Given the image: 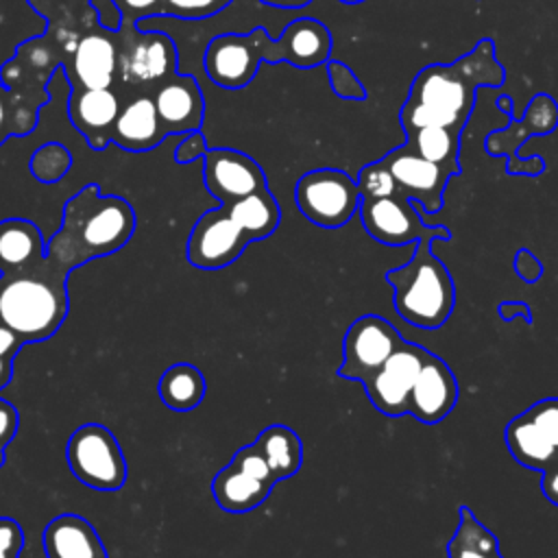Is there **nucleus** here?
<instances>
[{
  "label": "nucleus",
  "mask_w": 558,
  "mask_h": 558,
  "mask_svg": "<svg viewBox=\"0 0 558 558\" xmlns=\"http://www.w3.org/2000/svg\"><path fill=\"white\" fill-rule=\"evenodd\" d=\"M46 264V242L39 227L26 218L0 220V275H17Z\"/></svg>",
  "instance_id": "obj_24"
},
{
  "label": "nucleus",
  "mask_w": 558,
  "mask_h": 558,
  "mask_svg": "<svg viewBox=\"0 0 558 558\" xmlns=\"http://www.w3.org/2000/svg\"><path fill=\"white\" fill-rule=\"evenodd\" d=\"M24 344L13 329L0 323V390L13 379V362Z\"/></svg>",
  "instance_id": "obj_36"
},
{
  "label": "nucleus",
  "mask_w": 558,
  "mask_h": 558,
  "mask_svg": "<svg viewBox=\"0 0 558 558\" xmlns=\"http://www.w3.org/2000/svg\"><path fill=\"white\" fill-rule=\"evenodd\" d=\"M50 94H31L9 89L0 83V146L9 137H24L37 126L39 109L48 105Z\"/></svg>",
  "instance_id": "obj_25"
},
{
  "label": "nucleus",
  "mask_w": 558,
  "mask_h": 558,
  "mask_svg": "<svg viewBox=\"0 0 558 558\" xmlns=\"http://www.w3.org/2000/svg\"><path fill=\"white\" fill-rule=\"evenodd\" d=\"M68 277L48 257L41 268L0 275V323L26 344L52 338L70 312Z\"/></svg>",
  "instance_id": "obj_4"
},
{
  "label": "nucleus",
  "mask_w": 558,
  "mask_h": 558,
  "mask_svg": "<svg viewBox=\"0 0 558 558\" xmlns=\"http://www.w3.org/2000/svg\"><path fill=\"white\" fill-rule=\"evenodd\" d=\"M460 137L462 133L442 126H418L405 131V144L421 157L447 168L453 177L462 172L460 166Z\"/></svg>",
  "instance_id": "obj_29"
},
{
  "label": "nucleus",
  "mask_w": 558,
  "mask_h": 558,
  "mask_svg": "<svg viewBox=\"0 0 558 558\" xmlns=\"http://www.w3.org/2000/svg\"><path fill=\"white\" fill-rule=\"evenodd\" d=\"M506 70L497 61L495 41L484 37L453 63H429L412 78L399 109L401 129L442 126L462 133L482 87H501Z\"/></svg>",
  "instance_id": "obj_1"
},
{
  "label": "nucleus",
  "mask_w": 558,
  "mask_h": 558,
  "mask_svg": "<svg viewBox=\"0 0 558 558\" xmlns=\"http://www.w3.org/2000/svg\"><path fill=\"white\" fill-rule=\"evenodd\" d=\"M166 137L168 135L157 113L153 94L137 89L135 96L122 102L120 116L113 126L111 144L129 153H144L157 148Z\"/></svg>",
  "instance_id": "obj_22"
},
{
  "label": "nucleus",
  "mask_w": 558,
  "mask_h": 558,
  "mask_svg": "<svg viewBox=\"0 0 558 558\" xmlns=\"http://www.w3.org/2000/svg\"><path fill=\"white\" fill-rule=\"evenodd\" d=\"M135 209L122 196H102L87 183L63 207L61 229L46 242V257L65 272L120 251L135 233Z\"/></svg>",
  "instance_id": "obj_3"
},
{
  "label": "nucleus",
  "mask_w": 558,
  "mask_h": 558,
  "mask_svg": "<svg viewBox=\"0 0 558 558\" xmlns=\"http://www.w3.org/2000/svg\"><path fill=\"white\" fill-rule=\"evenodd\" d=\"M120 109H122V100L113 87L74 85L70 89V98H68L70 122L94 150H105L111 144L113 126L120 116Z\"/></svg>",
  "instance_id": "obj_19"
},
{
  "label": "nucleus",
  "mask_w": 558,
  "mask_h": 558,
  "mask_svg": "<svg viewBox=\"0 0 558 558\" xmlns=\"http://www.w3.org/2000/svg\"><path fill=\"white\" fill-rule=\"evenodd\" d=\"M355 181H357L362 198H379V196H390L397 192L392 174L379 159L360 168Z\"/></svg>",
  "instance_id": "obj_32"
},
{
  "label": "nucleus",
  "mask_w": 558,
  "mask_h": 558,
  "mask_svg": "<svg viewBox=\"0 0 558 558\" xmlns=\"http://www.w3.org/2000/svg\"><path fill=\"white\" fill-rule=\"evenodd\" d=\"M268 7H277V9H303L307 4H312V0H262Z\"/></svg>",
  "instance_id": "obj_44"
},
{
  "label": "nucleus",
  "mask_w": 558,
  "mask_h": 558,
  "mask_svg": "<svg viewBox=\"0 0 558 558\" xmlns=\"http://www.w3.org/2000/svg\"><path fill=\"white\" fill-rule=\"evenodd\" d=\"M275 484V473L251 442L238 449L229 464L214 475L211 495L227 512H248L268 499Z\"/></svg>",
  "instance_id": "obj_11"
},
{
  "label": "nucleus",
  "mask_w": 558,
  "mask_h": 558,
  "mask_svg": "<svg viewBox=\"0 0 558 558\" xmlns=\"http://www.w3.org/2000/svg\"><path fill=\"white\" fill-rule=\"evenodd\" d=\"M512 268L519 279L525 283H536L543 277V262L530 251V248H519L512 259Z\"/></svg>",
  "instance_id": "obj_40"
},
{
  "label": "nucleus",
  "mask_w": 558,
  "mask_h": 558,
  "mask_svg": "<svg viewBox=\"0 0 558 558\" xmlns=\"http://www.w3.org/2000/svg\"><path fill=\"white\" fill-rule=\"evenodd\" d=\"M177 44L163 31L118 28V76L135 87H155L177 70Z\"/></svg>",
  "instance_id": "obj_8"
},
{
  "label": "nucleus",
  "mask_w": 558,
  "mask_h": 558,
  "mask_svg": "<svg viewBox=\"0 0 558 558\" xmlns=\"http://www.w3.org/2000/svg\"><path fill=\"white\" fill-rule=\"evenodd\" d=\"M395 179L397 192L405 194L425 214L442 209L445 190L453 177L447 168L421 157L405 142L379 159Z\"/></svg>",
  "instance_id": "obj_16"
},
{
  "label": "nucleus",
  "mask_w": 558,
  "mask_h": 558,
  "mask_svg": "<svg viewBox=\"0 0 558 558\" xmlns=\"http://www.w3.org/2000/svg\"><path fill=\"white\" fill-rule=\"evenodd\" d=\"M61 68L72 87H111L118 76V31L105 24L87 31Z\"/></svg>",
  "instance_id": "obj_18"
},
{
  "label": "nucleus",
  "mask_w": 558,
  "mask_h": 558,
  "mask_svg": "<svg viewBox=\"0 0 558 558\" xmlns=\"http://www.w3.org/2000/svg\"><path fill=\"white\" fill-rule=\"evenodd\" d=\"M205 390L207 386L203 373L187 362H179L166 368L157 384L159 399L174 412L194 410L203 401Z\"/></svg>",
  "instance_id": "obj_27"
},
{
  "label": "nucleus",
  "mask_w": 558,
  "mask_h": 558,
  "mask_svg": "<svg viewBox=\"0 0 558 558\" xmlns=\"http://www.w3.org/2000/svg\"><path fill=\"white\" fill-rule=\"evenodd\" d=\"M41 545L46 558H107L94 525L74 512L54 517L41 532Z\"/></svg>",
  "instance_id": "obj_23"
},
{
  "label": "nucleus",
  "mask_w": 558,
  "mask_h": 558,
  "mask_svg": "<svg viewBox=\"0 0 558 558\" xmlns=\"http://www.w3.org/2000/svg\"><path fill=\"white\" fill-rule=\"evenodd\" d=\"M31 174L41 183L61 181L72 168V153L59 142H46L35 148L28 161Z\"/></svg>",
  "instance_id": "obj_31"
},
{
  "label": "nucleus",
  "mask_w": 558,
  "mask_h": 558,
  "mask_svg": "<svg viewBox=\"0 0 558 558\" xmlns=\"http://www.w3.org/2000/svg\"><path fill=\"white\" fill-rule=\"evenodd\" d=\"M20 427V414L13 403L0 399V469L4 464V453L9 442L15 438Z\"/></svg>",
  "instance_id": "obj_39"
},
{
  "label": "nucleus",
  "mask_w": 558,
  "mask_h": 558,
  "mask_svg": "<svg viewBox=\"0 0 558 558\" xmlns=\"http://www.w3.org/2000/svg\"><path fill=\"white\" fill-rule=\"evenodd\" d=\"M338 2H342V4H362L366 0H338Z\"/></svg>",
  "instance_id": "obj_45"
},
{
  "label": "nucleus",
  "mask_w": 558,
  "mask_h": 558,
  "mask_svg": "<svg viewBox=\"0 0 558 558\" xmlns=\"http://www.w3.org/2000/svg\"><path fill=\"white\" fill-rule=\"evenodd\" d=\"M458 379L442 357L425 351L412 397L410 412L425 425H436L451 414L458 403Z\"/></svg>",
  "instance_id": "obj_21"
},
{
  "label": "nucleus",
  "mask_w": 558,
  "mask_h": 558,
  "mask_svg": "<svg viewBox=\"0 0 558 558\" xmlns=\"http://www.w3.org/2000/svg\"><path fill=\"white\" fill-rule=\"evenodd\" d=\"M504 440L521 466L543 473L558 462V397L541 399L510 418Z\"/></svg>",
  "instance_id": "obj_10"
},
{
  "label": "nucleus",
  "mask_w": 558,
  "mask_h": 558,
  "mask_svg": "<svg viewBox=\"0 0 558 558\" xmlns=\"http://www.w3.org/2000/svg\"><path fill=\"white\" fill-rule=\"evenodd\" d=\"M153 100L166 135H183L203 126L205 96L192 74H170L153 87Z\"/></svg>",
  "instance_id": "obj_20"
},
{
  "label": "nucleus",
  "mask_w": 558,
  "mask_h": 558,
  "mask_svg": "<svg viewBox=\"0 0 558 558\" xmlns=\"http://www.w3.org/2000/svg\"><path fill=\"white\" fill-rule=\"evenodd\" d=\"M203 181L220 205H231L244 196L268 190L262 166L235 148H209L203 157Z\"/></svg>",
  "instance_id": "obj_17"
},
{
  "label": "nucleus",
  "mask_w": 558,
  "mask_h": 558,
  "mask_svg": "<svg viewBox=\"0 0 558 558\" xmlns=\"http://www.w3.org/2000/svg\"><path fill=\"white\" fill-rule=\"evenodd\" d=\"M207 150H209V146H207L205 133L201 129L190 131V133H183V140L174 146V161L177 163H192V161L203 159Z\"/></svg>",
  "instance_id": "obj_37"
},
{
  "label": "nucleus",
  "mask_w": 558,
  "mask_h": 558,
  "mask_svg": "<svg viewBox=\"0 0 558 558\" xmlns=\"http://www.w3.org/2000/svg\"><path fill=\"white\" fill-rule=\"evenodd\" d=\"M24 547V532L11 517H0V558H20Z\"/></svg>",
  "instance_id": "obj_38"
},
{
  "label": "nucleus",
  "mask_w": 558,
  "mask_h": 558,
  "mask_svg": "<svg viewBox=\"0 0 558 558\" xmlns=\"http://www.w3.org/2000/svg\"><path fill=\"white\" fill-rule=\"evenodd\" d=\"M429 238L414 244L408 264L386 272L395 290L397 314L421 329H438L447 323L456 305V286L447 266L432 253Z\"/></svg>",
  "instance_id": "obj_5"
},
{
  "label": "nucleus",
  "mask_w": 558,
  "mask_h": 558,
  "mask_svg": "<svg viewBox=\"0 0 558 558\" xmlns=\"http://www.w3.org/2000/svg\"><path fill=\"white\" fill-rule=\"evenodd\" d=\"M403 336L390 320L377 314L355 318L342 340V364L338 375L342 379L366 381L401 344Z\"/></svg>",
  "instance_id": "obj_14"
},
{
  "label": "nucleus",
  "mask_w": 558,
  "mask_h": 558,
  "mask_svg": "<svg viewBox=\"0 0 558 558\" xmlns=\"http://www.w3.org/2000/svg\"><path fill=\"white\" fill-rule=\"evenodd\" d=\"M233 0H161V15L177 20H205L222 9H227Z\"/></svg>",
  "instance_id": "obj_33"
},
{
  "label": "nucleus",
  "mask_w": 558,
  "mask_h": 558,
  "mask_svg": "<svg viewBox=\"0 0 558 558\" xmlns=\"http://www.w3.org/2000/svg\"><path fill=\"white\" fill-rule=\"evenodd\" d=\"M33 9H39V7H54V9H63L68 13H74V15H92L96 13V9L92 7L94 0H26Z\"/></svg>",
  "instance_id": "obj_41"
},
{
  "label": "nucleus",
  "mask_w": 558,
  "mask_h": 558,
  "mask_svg": "<svg viewBox=\"0 0 558 558\" xmlns=\"http://www.w3.org/2000/svg\"><path fill=\"white\" fill-rule=\"evenodd\" d=\"M268 462L277 482L292 477L303 464V442L288 425L266 427L253 442Z\"/></svg>",
  "instance_id": "obj_26"
},
{
  "label": "nucleus",
  "mask_w": 558,
  "mask_h": 558,
  "mask_svg": "<svg viewBox=\"0 0 558 558\" xmlns=\"http://www.w3.org/2000/svg\"><path fill=\"white\" fill-rule=\"evenodd\" d=\"M425 347L403 342L366 381H362L368 401L386 416L410 412V397L425 357Z\"/></svg>",
  "instance_id": "obj_15"
},
{
  "label": "nucleus",
  "mask_w": 558,
  "mask_h": 558,
  "mask_svg": "<svg viewBox=\"0 0 558 558\" xmlns=\"http://www.w3.org/2000/svg\"><path fill=\"white\" fill-rule=\"evenodd\" d=\"M72 475L94 490H118L126 482V460L118 438L100 423L72 432L65 447Z\"/></svg>",
  "instance_id": "obj_7"
},
{
  "label": "nucleus",
  "mask_w": 558,
  "mask_h": 558,
  "mask_svg": "<svg viewBox=\"0 0 558 558\" xmlns=\"http://www.w3.org/2000/svg\"><path fill=\"white\" fill-rule=\"evenodd\" d=\"M558 126V105L549 94H536L521 120H512L504 129H495L484 140V150L493 157H508L506 170L508 174H525V177H538L545 172L543 157L534 155L530 159L519 157V146L530 135H547Z\"/></svg>",
  "instance_id": "obj_12"
},
{
  "label": "nucleus",
  "mask_w": 558,
  "mask_h": 558,
  "mask_svg": "<svg viewBox=\"0 0 558 558\" xmlns=\"http://www.w3.org/2000/svg\"><path fill=\"white\" fill-rule=\"evenodd\" d=\"M325 65H327L329 85H331L336 96L347 98V100H364L366 98V89H364L362 81L357 78V74L347 63L329 59Z\"/></svg>",
  "instance_id": "obj_34"
},
{
  "label": "nucleus",
  "mask_w": 558,
  "mask_h": 558,
  "mask_svg": "<svg viewBox=\"0 0 558 558\" xmlns=\"http://www.w3.org/2000/svg\"><path fill=\"white\" fill-rule=\"evenodd\" d=\"M253 242L242 222L225 207L201 214L187 238V262L201 270H218L233 264Z\"/></svg>",
  "instance_id": "obj_13"
},
{
  "label": "nucleus",
  "mask_w": 558,
  "mask_h": 558,
  "mask_svg": "<svg viewBox=\"0 0 558 558\" xmlns=\"http://www.w3.org/2000/svg\"><path fill=\"white\" fill-rule=\"evenodd\" d=\"M360 187L344 170L316 168L299 177L294 203L299 211L316 227L340 229L360 209Z\"/></svg>",
  "instance_id": "obj_6"
},
{
  "label": "nucleus",
  "mask_w": 558,
  "mask_h": 558,
  "mask_svg": "<svg viewBox=\"0 0 558 558\" xmlns=\"http://www.w3.org/2000/svg\"><path fill=\"white\" fill-rule=\"evenodd\" d=\"M541 490L547 497V501H551L554 506H558V462H554L551 466H547L543 471L541 477Z\"/></svg>",
  "instance_id": "obj_43"
},
{
  "label": "nucleus",
  "mask_w": 558,
  "mask_h": 558,
  "mask_svg": "<svg viewBox=\"0 0 558 558\" xmlns=\"http://www.w3.org/2000/svg\"><path fill=\"white\" fill-rule=\"evenodd\" d=\"M333 39L329 28L316 17H296L270 39L264 26L248 33L216 35L203 54L205 74L222 89H244L262 61H286L294 68H316L331 59Z\"/></svg>",
  "instance_id": "obj_2"
},
{
  "label": "nucleus",
  "mask_w": 558,
  "mask_h": 558,
  "mask_svg": "<svg viewBox=\"0 0 558 558\" xmlns=\"http://www.w3.org/2000/svg\"><path fill=\"white\" fill-rule=\"evenodd\" d=\"M120 13V28H135L144 17L161 15V0H109Z\"/></svg>",
  "instance_id": "obj_35"
},
{
  "label": "nucleus",
  "mask_w": 558,
  "mask_h": 558,
  "mask_svg": "<svg viewBox=\"0 0 558 558\" xmlns=\"http://www.w3.org/2000/svg\"><path fill=\"white\" fill-rule=\"evenodd\" d=\"M357 214L366 233L373 240L388 246L416 244L423 238H429V240L451 238V231L447 227L425 225V220L416 209V203H412L401 192H395L390 196H379V198H362Z\"/></svg>",
  "instance_id": "obj_9"
},
{
  "label": "nucleus",
  "mask_w": 558,
  "mask_h": 558,
  "mask_svg": "<svg viewBox=\"0 0 558 558\" xmlns=\"http://www.w3.org/2000/svg\"><path fill=\"white\" fill-rule=\"evenodd\" d=\"M248 231V235L255 240H264L272 235L279 227L281 220V209L277 198L272 196L270 190L255 192L251 196H244L231 205H225Z\"/></svg>",
  "instance_id": "obj_30"
},
{
  "label": "nucleus",
  "mask_w": 558,
  "mask_h": 558,
  "mask_svg": "<svg viewBox=\"0 0 558 558\" xmlns=\"http://www.w3.org/2000/svg\"><path fill=\"white\" fill-rule=\"evenodd\" d=\"M447 558H504L499 538L475 517L469 506H460V521L447 543Z\"/></svg>",
  "instance_id": "obj_28"
},
{
  "label": "nucleus",
  "mask_w": 558,
  "mask_h": 558,
  "mask_svg": "<svg viewBox=\"0 0 558 558\" xmlns=\"http://www.w3.org/2000/svg\"><path fill=\"white\" fill-rule=\"evenodd\" d=\"M497 314L504 320H514V318H523L527 325H532V310L525 301H501L497 305Z\"/></svg>",
  "instance_id": "obj_42"
}]
</instances>
